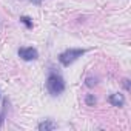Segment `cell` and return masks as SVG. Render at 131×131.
Returning a JSON list of instances; mask_svg holds the SVG:
<instances>
[{
  "mask_svg": "<svg viewBox=\"0 0 131 131\" xmlns=\"http://www.w3.org/2000/svg\"><path fill=\"white\" fill-rule=\"evenodd\" d=\"M85 103H86L88 106H94V105L97 103V99L94 97V94H86V96H85Z\"/></svg>",
  "mask_w": 131,
  "mask_h": 131,
  "instance_id": "obj_8",
  "label": "cell"
},
{
  "mask_svg": "<svg viewBox=\"0 0 131 131\" xmlns=\"http://www.w3.org/2000/svg\"><path fill=\"white\" fill-rule=\"evenodd\" d=\"M85 52H86V49H83V48H68V49H65L63 52H60L57 59H59V62L63 65V67H70L71 63H74Z\"/></svg>",
  "mask_w": 131,
  "mask_h": 131,
  "instance_id": "obj_2",
  "label": "cell"
},
{
  "mask_svg": "<svg viewBox=\"0 0 131 131\" xmlns=\"http://www.w3.org/2000/svg\"><path fill=\"white\" fill-rule=\"evenodd\" d=\"M37 128H39V131H52V129L57 128V123L54 120H51V119H46V120L40 122L37 125Z\"/></svg>",
  "mask_w": 131,
  "mask_h": 131,
  "instance_id": "obj_5",
  "label": "cell"
},
{
  "mask_svg": "<svg viewBox=\"0 0 131 131\" xmlns=\"http://www.w3.org/2000/svg\"><path fill=\"white\" fill-rule=\"evenodd\" d=\"M29 2H31V3H34V5H40L43 0H29Z\"/></svg>",
  "mask_w": 131,
  "mask_h": 131,
  "instance_id": "obj_11",
  "label": "cell"
},
{
  "mask_svg": "<svg viewBox=\"0 0 131 131\" xmlns=\"http://www.w3.org/2000/svg\"><path fill=\"white\" fill-rule=\"evenodd\" d=\"M17 54L25 62H32V60L39 59V51L36 48H32V46H22V48H19Z\"/></svg>",
  "mask_w": 131,
  "mask_h": 131,
  "instance_id": "obj_3",
  "label": "cell"
},
{
  "mask_svg": "<svg viewBox=\"0 0 131 131\" xmlns=\"http://www.w3.org/2000/svg\"><path fill=\"white\" fill-rule=\"evenodd\" d=\"M122 85H123L125 91H131V82H129V79H123L122 80Z\"/></svg>",
  "mask_w": 131,
  "mask_h": 131,
  "instance_id": "obj_10",
  "label": "cell"
},
{
  "mask_svg": "<svg viewBox=\"0 0 131 131\" xmlns=\"http://www.w3.org/2000/svg\"><path fill=\"white\" fill-rule=\"evenodd\" d=\"M45 86H46V91H48L51 96H59V94H62V93L65 91V88H67L63 77H62L60 74L54 73V71H51V73L48 74Z\"/></svg>",
  "mask_w": 131,
  "mask_h": 131,
  "instance_id": "obj_1",
  "label": "cell"
},
{
  "mask_svg": "<svg viewBox=\"0 0 131 131\" xmlns=\"http://www.w3.org/2000/svg\"><path fill=\"white\" fill-rule=\"evenodd\" d=\"M85 85H86L88 88H93V86H96V85H97V79H96V77H86Z\"/></svg>",
  "mask_w": 131,
  "mask_h": 131,
  "instance_id": "obj_9",
  "label": "cell"
},
{
  "mask_svg": "<svg viewBox=\"0 0 131 131\" xmlns=\"http://www.w3.org/2000/svg\"><path fill=\"white\" fill-rule=\"evenodd\" d=\"M8 105H9V100L5 97V99H3V105H2V111H0V126H3V123H5L6 111H8Z\"/></svg>",
  "mask_w": 131,
  "mask_h": 131,
  "instance_id": "obj_6",
  "label": "cell"
},
{
  "mask_svg": "<svg viewBox=\"0 0 131 131\" xmlns=\"http://www.w3.org/2000/svg\"><path fill=\"white\" fill-rule=\"evenodd\" d=\"M108 102H110L113 106H117V108L125 106V97H123V94H120V93H114V94H111V96L108 97Z\"/></svg>",
  "mask_w": 131,
  "mask_h": 131,
  "instance_id": "obj_4",
  "label": "cell"
},
{
  "mask_svg": "<svg viewBox=\"0 0 131 131\" xmlns=\"http://www.w3.org/2000/svg\"><path fill=\"white\" fill-rule=\"evenodd\" d=\"M20 23H23L25 25V28L26 29H32V26H34V23H32V19L31 17H28V16H20Z\"/></svg>",
  "mask_w": 131,
  "mask_h": 131,
  "instance_id": "obj_7",
  "label": "cell"
}]
</instances>
